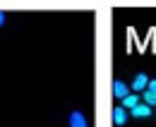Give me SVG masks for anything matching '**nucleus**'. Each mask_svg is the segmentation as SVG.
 I'll use <instances>...</instances> for the list:
<instances>
[{"label":"nucleus","instance_id":"f257e3e1","mask_svg":"<svg viewBox=\"0 0 156 127\" xmlns=\"http://www.w3.org/2000/svg\"><path fill=\"white\" fill-rule=\"evenodd\" d=\"M70 127H87V118H84L79 110H75V113L70 115Z\"/></svg>","mask_w":156,"mask_h":127},{"label":"nucleus","instance_id":"f03ea898","mask_svg":"<svg viewBox=\"0 0 156 127\" xmlns=\"http://www.w3.org/2000/svg\"><path fill=\"white\" fill-rule=\"evenodd\" d=\"M147 84H149V77H147V74H137L135 82H132V89H135V91H144V89H147Z\"/></svg>","mask_w":156,"mask_h":127},{"label":"nucleus","instance_id":"7ed1b4c3","mask_svg":"<svg viewBox=\"0 0 156 127\" xmlns=\"http://www.w3.org/2000/svg\"><path fill=\"white\" fill-rule=\"evenodd\" d=\"M113 93H115V98H125V96L130 93V89H127L122 82H113Z\"/></svg>","mask_w":156,"mask_h":127},{"label":"nucleus","instance_id":"20e7f679","mask_svg":"<svg viewBox=\"0 0 156 127\" xmlns=\"http://www.w3.org/2000/svg\"><path fill=\"white\" fill-rule=\"evenodd\" d=\"M125 120H127L125 108H113V122H115V125H125Z\"/></svg>","mask_w":156,"mask_h":127},{"label":"nucleus","instance_id":"39448f33","mask_svg":"<svg viewBox=\"0 0 156 127\" xmlns=\"http://www.w3.org/2000/svg\"><path fill=\"white\" fill-rule=\"evenodd\" d=\"M149 113H151V108H149L147 103H144V106H139V103H137L135 108H132V115H135V118H147Z\"/></svg>","mask_w":156,"mask_h":127},{"label":"nucleus","instance_id":"423d86ee","mask_svg":"<svg viewBox=\"0 0 156 127\" xmlns=\"http://www.w3.org/2000/svg\"><path fill=\"white\" fill-rule=\"evenodd\" d=\"M144 103L151 108V106H156V91H149V89H144Z\"/></svg>","mask_w":156,"mask_h":127},{"label":"nucleus","instance_id":"0eeeda50","mask_svg":"<svg viewBox=\"0 0 156 127\" xmlns=\"http://www.w3.org/2000/svg\"><path fill=\"white\" fill-rule=\"evenodd\" d=\"M122 101H125V108H130V110H132L137 103H139V96H132V93H127V96H125Z\"/></svg>","mask_w":156,"mask_h":127},{"label":"nucleus","instance_id":"6e6552de","mask_svg":"<svg viewBox=\"0 0 156 127\" xmlns=\"http://www.w3.org/2000/svg\"><path fill=\"white\" fill-rule=\"evenodd\" d=\"M147 89H149V91H156V79H151V82L147 84Z\"/></svg>","mask_w":156,"mask_h":127},{"label":"nucleus","instance_id":"1a4fd4ad","mask_svg":"<svg viewBox=\"0 0 156 127\" xmlns=\"http://www.w3.org/2000/svg\"><path fill=\"white\" fill-rule=\"evenodd\" d=\"M2 24H5V12L0 10V26H2Z\"/></svg>","mask_w":156,"mask_h":127}]
</instances>
